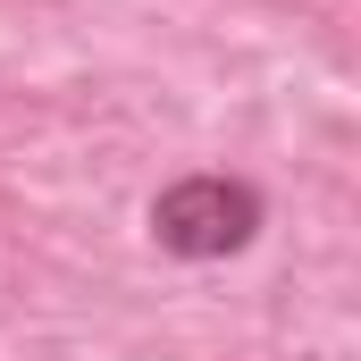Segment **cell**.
Returning a JSON list of instances; mask_svg holds the SVG:
<instances>
[{
  "label": "cell",
  "mask_w": 361,
  "mask_h": 361,
  "mask_svg": "<svg viewBox=\"0 0 361 361\" xmlns=\"http://www.w3.org/2000/svg\"><path fill=\"white\" fill-rule=\"evenodd\" d=\"M252 227H261V202L235 177H177L152 202V235L177 261H227V252L252 244Z\"/></svg>",
  "instance_id": "1"
}]
</instances>
